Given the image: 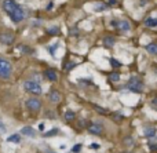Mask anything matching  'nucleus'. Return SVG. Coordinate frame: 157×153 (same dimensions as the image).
Masks as SVG:
<instances>
[{
    "instance_id": "8",
    "label": "nucleus",
    "mask_w": 157,
    "mask_h": 153,
    "mask_svg": "<svg viewBox=\"0 0 157 153\" xmlns=\"http://www.w3.org/2000/svg\"><path fill=\"white\" fill-rule=\"evenodd\" d=\"M15 40V36L10 32H4V33H0V43L6 44V46H10V44L14 43Z\"/></svg>"
},
{
    "instance_id": "28",
    "label": "nucleus",
    "mask_w": 157,
    "mask_h": 153,
    "mask_svg": "<svg viewBox=\"0 0 157 153\" xmlns=\"http://www.w3.org/2000/svg\"><path fill=\"white\" fill-rule=\"evenodd\" d=\"M57 47H58V43L57 44H54V46H52V47H50V54H51V55H54L55 54V48H57Z\"/></svg>"
},
{
    "instance_id": "27",
    "label": "nucleus",
    "mask_w": 157,
    "mask_h": 153,
    "mask_svg": "<svg viewBox=\"0 0 157 153\" xmlns=\"http://www.w3.org/2000/svg\"><path fill=\"white\" fill-rule=\"evenodd\" d=\"M95 10H97V11H101V10H106V4H98Z\"/></svg>"
},
{
    "instance_id": "32",
    "label": "nucleus",
    "mask_w": 157,
    "mask_h": 153,
    "mask_svg": "<svg viewBox=\"0 0 157 153\" xmlns=\"http://www.w3.org/2000/svg\"><path fill=\"white\" fill-rule=\"evenodd\" d=\"M76 30H77V29H76V28H73V29H72V32H71V33H72V35H76V33H77V32H76Z\"/></svg>"
},
{
    "instance_id": "18",
    "label": "nucleus",
    "mask_w": 157,
    "mask_h": 153,
    "mask_svg": "<svg viewBox=\"0 0 157 153\" xmlns=\"http://www.w3.org/2000/svg\"><path fill=\"white\" fill-rule=\"evenodd\" d=\"M47 33H48V35H52V36L59 35V28H58V26H52V28H50V29L47 30Z\"/></svg>"
},
{
    "instance_id": "20",
    "label": "nucleus",
    "mask_w": 157,
    "mask_h": 153,
    "mask_svg": "<svg viewBox=\"0 0 157 153\" xmlns=\"http://www.w3.org/2000/svg\"><path fill=\"white\" fill-rule=\"evenodd\" d=\"M110 65L113 66V68H120V66H121V62L114 59V58H110Z\"/></svg>"
},
{
    "instance_id": "26",
    "label": "nucleus",
    "mask_w": 157,
    "mask_h": 153,
    "mask_svg": "<svg viewBox=\"0 0 157 153\" xmlns=\"http://www.w3.org/2000/svg\"><path fill=\"white\" fill-rule=\"evenodd\" d=\"M75 66H76V63H75V62H68V65L65 66V69L71 71V69H72V68H75Z\"/></svg>"
},
{
    "instance_id": "13",
    "label": "nucleus",
    "mask_w": 157,
    "mask_h": 153,
    "mask_svg": "<svg viewBox=\"0 0 157 153\" xmlns=\"http://www.w3.org/2000/svg\"><path fill=\"white\" fill-rule=\"evenodd\" d=\"M144 134H145V137H146V138H155V135H156V127H147V128H145Z\"/></svg>"
},
{
    "instance_id": "12",
    "label": "nucleus",
    "mask_w": 157,
    "mask_h": 153,
    "mask_svg": "<svg viewBox=\"0 0 157 153\" xmlns=\"http://www.w3.org/2000/svg\"><path fill=\"white\" fill-rule=\"evenodd\" d=\"M102 43H103V46H106V47H113L114 46V37L113 36H105V37L102 39Z\"/></svg>"
},
{
    "instance_id": "1",
    "label": "nucleus",
    "mask_w": 157,
    "mask_h": 153,
    "mask_svg": "<svg viewBox=\"0 0 157 153\" xmlns=\"http://www.w3.org/2000/svg\"><path fill=\"white\" fill-rule=\"evenodd\" d=\"M3 8H4V11L10 15V18L14 22H21L24 19V10L14 0H4L3 2Z\"/></svg>"
},
{
    "instance_id": "3",
    "label": "nucleus",
    "mask_w": 157,
    "mask_h": 153,
    "mask_svg": "<svg viewBox=\"0 0 157 153\" xmlns=\"http://www.w3.org/2000/svg\"><path fill=\"white\" fill-rule=\"evenodd\" d=\"M11 76V63L7 59L0 57V79H10Z\"/></svg>"
},
{
    "instance_id": "33",
    "label": "nucleus",
    "mask_w": 157,
    "mask_h": 153,
    "mask_svg": "<svg viewBox=\"0 0 157 153\" xmlns=\"http://www.w3.org/2000/svg\"><path fill=\"white\" fill-rule=\"evenodd\" d=\"M121 153H130V152H121Z\"/></svg>"
},
{
    "instance_id": "10",
    "label": "nucleus",
    "mask_w": 157,
    "mask_h": 153,
    "mask_svg": "<svg viewBox=\"0 0 157 153\" xmlns=\"http://www.w3.org/2000/svg\"><path fill=\"white\" fill-rule=\"evenodd\" d=\"M44 75H46V77L50 82H57V79H58V75L54 69H47V71L44 72Z\"/></svg>"
},
{
    "instance_id": "7",
    "label": "nucleus",
    "mask_w": 157,
    "mask_h": 153,
    "mask_svg": "<svg viewBox=\"0 0 157 153\" xmlns=\"http://www.w3.org/2000/svg\"><path fill=\"white\" fill-rule=\"evenodd\" d=\"M90 134L92 135H102L103 132V126L101 123H90L88 127H87Z\"/></svg>"
},
{
    "instance_id": "19",
    "label": "nucleus",
    "mask_w": 157,
    "mask_h": 153,
    "mask_svg": "<svg viewBox=\"0 0 157 153\" xmlns=\"http://www.w3.org/2000/svg\"><path fill=\"white\" fill-rule=\"evenodd\" d=\"M149 148H150V151H152V152H156L157 146H156V141H155V138H150V141H149Z\"/></svg>"
},
{
    "instance_id": "17",
    "label": "nucleus",
    "mask_w": 157,
    "mask_h": 153,
    "mask_svg": "<svg viewBox=\"0 0 157 153\" xmlns=\"http://www.w3.org/2000/svg\"><path fill=\"white\" fill-rule=\"evenodd\" d=\"M7 141L8 142H11V143H19L21 142V137H19L18 134H13V135H10V137L7 138Z\"/></svg>"
},
{
    "instance_id": "14",
    "label": "nucleus",
    "mask_w": 157,
    "mask_h": 153,
    "mask_svg": "<svg viewBox=\"0 0 157 153\" xmlns=\"http://www.w3.org/2000/svg\"><path fill=\"white\" fill-rule=\"evenodd\" d=\"M146 51L149 52V54H152V55L157 54V44L155 43V41H152V43L146 44Z\"/></svg>"
},
{
    "instance_id": "11",
    "label": "nucleus",
    "mask_w": 157,
    "mask_h": 153,
    "mask_svg": "<svg viewBox=\"0 0 157 153\" xmlns=\"http://www.w3.org/2000/svg\"><path fill=\"white\" fill-rule=\"evenodd\" d=\"M21 132L25 135V137H35V135H36V131L32 128V127H29V126L24 127V128L21 130Z\"/></svg>"
},
{
    "instance_id": "5",
    "label": "nucleus",
    "mask_w": 157,
    "mask_h": 153,
    "mask_svg": "<svg viewBox=\"0 0 157 153\" xmlns=\"http://www.w3.org/2000/svg\"><path fill=\"white\" fill-rule=\"evenodd\" d=\"M26 108L30 110V112H33V113L40 112V109H41V101L39 98H36V97H33V98H29L26 101Z\"/></svg>"
},
{
    "instance_id": "9",
    "label": "nucleus",
    "mask_w": 157,
    "mask_h": 153,
    "mask_svg": "<svg viewBox=\"0 0 157 153\" xmlns=\"http://www.w3.org/2000/svg\"><path fill=\"white\" fill-rule=\"evenodd\" d=\"M48 97H50V101H51L52 104H58V102L62 99V95H61L59 91H51Z\"/></svg>"
},
{
    "instance_id": "2",
    "label": "nucleus",
    "mask_w": 157,
    "mask_h": 153,
    "mask_svg": "<svg viewBox=\"0 0 157 153\" xmlns=\"http://www.w3.org/2000/svg\"><path fill=\"white\" fill-rule=\"evenodd\" d=\"M24 90L30 94H35V95H40L41 86H40V83L36 82V80H26V82H24Z\"/></svg>"
},
{
    "instance_id": "29",
    "label": "nucleus",
    "mask_w": 157,
    "mask_h": 153,
    "mask_svg": "<svg viewBox=\"0 0 157 153\" xmlns=\"http://www.w3.org/2000/svg\"><path fill=\"white\" fill-rule=\"evenodd\" d=\"M156 102H157V99L153 98V101H152V109H157V108H156Z\"/></svg>"
},
{
    "instance_id": "25",
    "label": "nucleus",
    "mask_w": 157,
    "mask_h": 153,
    "mask_svg": "<svg viewBox=\"0 0 157 153\" xmlns=\"http://www.w3.org/2000/svg\"><path fill=\"white\" fill-rule=\"evenodd\" d=\"M80 151H81V143H77V145H75L73 149H72V152H73V153H78Z\"/></svg>"
},
{
    "instance_id": "16",
    "label": "nucleus",
    "mask_w": 157,
    "mask_h": 153,
    "mask_svg": "<svg viewBox=\"0 0 157 153\" xmlns=\"http://www.w3.org/2000/svg\"><path fill=\"white\" fill-rule=\"evenodd\" d=\"M76 119V113L73 112V110H66L65 112V120L66 121H72Z\"/></svg>"
},
{
    "instance_id": "31",
    "label": "nucleus",
    "mask_w": 157,
    "mask_h": 153,
    "mask_svg": "<svg viewBox=\"0 0 157 153\" xmlns=\"http://www.w3.org/2000/svg\"><path fill=\"white\" fill-rule=\"evenodd\" d=\"M113 4H116V0H110L109 2V6H113Z\"/></svg>"
},
{
    "instance_id": "15",
    "label": "nucleus",
    "mask_w": 157,
    "mask_h": 153,
    "mask_svg": "<svg viewBox=\"0 0 157 153\" xmlns=\"http://www.w3.org/2000/svg\"><path fill=\"white\" fill-rule=\"evenodd\" d=\"M145 25L147 28H156L157 26V19L153 18V17H149V18L145 19Z\"/></svg>"
},
{
    "instance_id": "4",
    "label": "nucleus",
    "mask_w": 157,
    "mask_h": 153,
    "mask_svg": "<svg viewBox=\"0 0 157 153\" xmlns=\"http://www.w3.org/2000/svg\"><path fill=\"white\" fill-rule=\"evenodd\" d=\"M127 87L130 88L132 93H142V91H144V83H142V80L139 79L138 76H132L130 79V82H128Z\"/></svg>"
},
{
    "instance_id": "23",
    "label": "nucleus",
    "mask_w": 157,
    "mask_h": 153,
    "mask_svg": "<svg viewBox=\"0 0 157 153\" xmlns=\"http://www.w3.org/2000/svg\"><path fill=\"white\" fill-rule=\"evenodd\" d=\"M55 134H58V128H52L51 131H48V132H44V137H51V135H55Z\"/></svg>"
},
{
    "instance_id": "30",
    "label": "nucleus",
    "mask_w": 157,
    "mask_h": 153,
    "mask_svg": "<svg viewBox=\"0 0 157 153\" xmlns=\"http://www.w3.org/2000/svg\"><path fill=\"white\" fill-rule=\"evenodd\" d=\"M4 128H6V126L2 123V121H0V130H2V131H4Z\"/></svg>"
},
{
    "instance_id": "21",
    "label": "nucleus",
    "mask_w": 157,
    "mask_h": 153,
    "mask_svg": "<svg viewBox=\"0 0 157 153\" xmlns=\"http://www.w3.org/2000/svg\"><path fill=\"white\" fill-rule=\"evenodd\" d=\"M94 109L97 110L98 113H102V115H106V113H108V110L103 109V108H101V106H98V105H94Z\"/></svg>"
},
{
    "instance_id": "22",
    "label": "nucleus",
    "mask_w": 157,
    "mask_h": 153,
    "mask_svg": "<svg viewBox=\"0 0 157 153\" xmlns=\"http://www.w3.org/2000/svg\"><path fill=\"white\" fill-rule=\"evenodd\" d=\"M109 80H110V82H119V80H120V75H119V73H113V75H110Z\"/></svg>"
},
{
    "instance_id": "24",
    "label": "nucleus",
    "mask_w": 157,
    "mask_h": 153,
    "mask_svg": "<svg viewBox=\"0 0 157 153\" xmlns=\"http://www.w3.org/2000/svg\"><path fill=\"white\" fill-rule=\"evenodd\" d=\"M124 143H125V145H127V146H132V145H134V142H132V138H131V137H127V138H125V140H124Z\"/></svg>"
},
{
    "instance_id": "6",
    "label": "nucleus",
    "mask_w": 157,
    "mask_h": 153,
    "mask_svg": "<svg viewBox=\"0 0 157 153\" xmlns=\"http://www.w3.org/2000/svg\"><path fill=\"white\" fill-rule=\"evenodd\" d=\"M110 25L116 29H119L120 32H128L131 29V24L127 19H117V21H112Z\"/></svg>"
}]
</instances>
